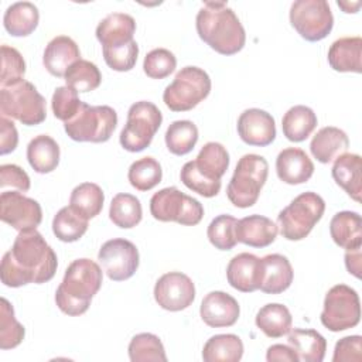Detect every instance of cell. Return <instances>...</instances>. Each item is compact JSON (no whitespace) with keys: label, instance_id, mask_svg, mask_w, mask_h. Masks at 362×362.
Here are the masks:
<instances>
[{"label":"cell","instance_id":"1","mask_svg":"<svg viewBox=\"0 0 362 362\" xmlns=\"http://www.w3.org/2000/svg\"><path fill=\"white\" fill-rule=\"evenodd\" d=\"M58 259L54 249L37 229L18 232L8 252L3 255L0 277L7 287L49 281L57 272Z\"/></svg>","mask_w":362,"mask_h":362},{"label":"cell","instance_id":"2","mask_svg":"<svg viewBox=\"0 0 362 362\" xmlns=\"http://www.w3.org/2000/svg\"><path fill=\"white\" fill-rule=\"evenodd\" d=\"M195 27L199 38L218 54L233 55L245 47V28L223 1H205L197 14Z\"/></svg>","mask_w":362,"mask_h":362},{"label":"cell","instance_id":"3","mask_svg":"<svg viewBox=\"0 0 362 362\" xmlns=\"http://www.w3.org/2000/svg\"><path fill=\"white\" fill-rule=\"evenodd\" d=\"M103 281L102 269L90 259H76L65 270L55 291V303L66 315H81L88 311L93 296Z\"/></svg>","mask_w":362,"mask_h":362},{"label":"cell","instance_id":"4","mask_svg":"<svg viewBox=\"0 0 362 362\" xmlns=\"http://www.w3.org/2000/svg\"><path fill=\"white\" fill-rule=\"evenodd\" d=\"M229 167L228 150L216 141L204 144L195 160L182 165L180 178L191 191L212 198L221 191V178Z\"/></svg>","mask_w":362,"mask_h":362},{"label":"cell","instance_id":"5","mask_svg":"<svg viewBox=\"0 0 362 362\" xmlns=\"http://www.w3.org/2000/svg\"><path fill=\"white\" fill-rule=\"evenodd\" d=\"M269 174V164L263 156L245 154L239 158L233 175L226 187L228 199L238 208L253 206Z\"/></svg>","mask_w":362,"mask_h":362},{"label":"cell","instance_id":"6","mask_svg":"<svg viewBox=\"0 0 362 362\" xmlns=\"http://www.w3.org/2000/svg\"><path fill=\"white\" fill-rule=\"evenodd\" d=\"M1 116L18 120L25 126H35L45 120L47 106L37 88L23 79L0 90Z\"/></svg>","mask_w":362,"mask_h":362},{"label":"cell","instance_id":"7","mask_svg":"<svg viewBox=\"0 0 362 362\" xmlns=\"http://www.w3.org/2000/svg\"><path fill=\"white\" fill-rule=\"evenodd\" d=\"M324 211L325 202L318 194L307 191L297 195L277 215L281 236L287 240L304 239L322 218Z\"/></svg>","mask_w":362,"mask_h":362},{"label":"cell","instance_id":"8","mask_svg":"<svg viewBox=\"0 0 362 362\" xmlns=\"http://www.w3.org/2000/svg\"><path fill=\"white\" fill-rule=\"evenodd\" d=\"M117 126V113L113 107L89 106L82 102L78 113L64 123L65 133L75 141L105 143L110 139Z\"/></svg>","mask_w":362,"mask_h":362},{"label":"cell","instance_id":"9","mask_svg":"<svg viewBox=\"0 0 362 362\" xmlns=\"http://www.w3.org/2000/svg\"><path fill=\"white\" fill-rule=\"evenodd\" d=\"M211 92L209 75L198 66H184L174 81L165 86L163 100L173 112H188L202 102Z\"/></svg>","mask_w":362,"mask_h":362},{"label":"cell","instance_id":"10","mask_svg":"<svg viewBox=\"0 0 362 362\" xmlns=\"http://www.w3.org/2000/svg\"><path fill=\"white\" fill-rule=\"evenodd\" d=\"M161 122L163 115L154 103L148 100L133 103L129 107L127 122L119 136L120 146L130 153L143 151L150 146Z\"/></svg>","mask_w":362,"mask_h":362},{"label":"cell","instance_id":"11","mask_svg":"<svg viewBox=\"0 0 362 362\" xmlns=\"http://www.w3.org/2000/svg\"><path fill=\"white\" fill-rule=\"evenodd\" d=\"M150 212L154 219L161 222L194 226L201 222L204 206L198 199L181 192L177 187H167L151 197Z\"/></svg>","mask_w":362,"mask_h":362},{"label":"cell","instance_id":"12","mask_svg":"<svg viewBox=\"0 0 362 362\" xmlns=\"http://www.w3.org/2000/svg\"><path fill=\"white\" fill-rule=\"evenodd\" d=\"M320 320L321 324L332 332L345 331L358 325L361 320V303L358 293L346 284H337L331 287L325 294Z\"/></svg>","mask_w":362,"mask_h":362},{"label":"cell","instance_id":"13","mask_svg":"<svg viewBox=\"0 0 362 362\" xmlns=\"http://www.w3.org/2000/svg\"><path fill=\"white\" fill-rule=\"evenodd\" d=\"M290 23L304 40L314 42L331 33L334 17L325 0H297L290 7Z\"/></svg>","mask_w":362,"mask_h":362},{"label":"cell","instance_id":"14","mask_svg":"<svg viewBox=\"0 0 362 362\" xmlns=\"http://www.w3.org/2000/svg\"><path fill=\"white\" fill-rule=\"evenodd\" d=\"M98 260L113 281L130 279L139 269V250L136 245L123 238H115L102 245L98 253Z\"/></svg>","mask_w":362,"mask_h":362},{"label":"cell","instance_id":"15","mask_svg":"<svg viewBox=\"0 0 362 362\" xmlns=\"http://www.w3.org/2000/svg\"><path fill=\"white\" fill-rule=\"evenodd\" d=\"M0 219L18 232L37 229L42 221L41 205L20 191H3L0 195Z\"/></svg>","mask_w":362,"mask_h":362},{"label":"cell","instance_id":"16","mask_svg":"<svg viewBox=\"0 0 362 362\" xmlns=\"http://www.w3.org/2000/svg\"><path fill=\"white\" fill-rule=\"evenodd\" d=\"M195 286L192 280L181 272L163 274L154 286L156 303L167 311H181L192 304Z\"/></svg>","mask_w":362,"mask_h":362},{"label":"cell","instance_id":"17","mask_svg":"<svg viewBox=\"0 0 362 362\" xmlns=\"http://www.w3.org/2000/svg\"><path fill=\"white\" fill-rule=\"evenodd\" d=\"M238 134L249 146H269L276 139L274 119L266 110L246 109L238 119Z\"/></svg>","mask_w":362,"mask_h":362},{"label":"cell","instance_id":"18","mask_svg":"<svg viewBox=\"0 0 362 362\" xmlns=\"http://www.w3.org/2000/svg\"><path fill=\"white\" fill-rule=\"evenodd\" d=\"M262 274V259L247 252L233 256L226 267L228 283L242 293H253L259 290Z\"/></svg>","mask_w":362,"mask_h":362},{"label":"cell","instance_id":"19","mask_svg":"<svg viewBox=\"0 0 362 362\" xmlns=\"http://www.w3.org/2000/svg\"><path fill=\"white\" fill-rule=\"evenodd\" d=\"M199 314L208 327H232L239 318L240 307L230 294L225 291H211L204 297Z\"/></svg>","mask_w":362,"mask_h":362},{"label":"cell","instance_id":"20","mask_svg":"<svg viewBox=\"0 0 362 362\" xmlns=\"http://www.w3.org/2000/svg\"><path fill=\"white\" fill-rule=\"evenodd\" d=\"M277 177L290 185L307 182L314 174V164L304 150L298 147H287L281 150L276 158Z\"/></svg>","mask_w":362,"mask_h":362},{"label":"cell","instance_id":"21","mask_svg":"<svg viewBox=\"0 0 362 362\" xmlns=\"http://www.w3.org/2000/svg\"><path fill=\"white\" fill-rule=\"evenodd\" d=\"M78 59H81V51L76 42L68 35H58L47 44L42 64L51 75L64 78L68 68Z\"/></svg>","mask_w":362,"mask_h":362},{"label":"cell","instance_id":"22","mask_svg":"<svg viewBox=\"0 0 362 362\" xmlns=\"http://www.w3.org/2000/svg\"><path fill=\"white\" fill-rule=\"evenodd\" d=\"M136 33V21L124 13H112L99 21L96 27V38L102 48H115L133 41Z\"/></svg>","mask_w":362,"mask_h":362},{"label":"cell","instance_id":"23","mask_svg":"<svg viewBox=\"0 0 362 362\" xmlns=\"http://www.w3.org/2000/svg\"><path fill=\"white\" fill-rule=\"evenodd\" d=\"M277 225L263 215H249L238 221V242L252 247H266L277 238Z\"/></svg>","mask_w":362,"mask_h":362},{"label":"cell","instance_id":"24","mask_svg":"<svg viewBox=\"0 0 362 362\" xmlns=\"http://www.w3.org/2000/svg\"><path fill=\"white\" fill-rule=\"evenodd\" d=\"M262 283L259 290L266 294H280L293 283V267L288 259L279 253L266 255L262 257Z\"/></svg>","mask_w":362,"mask_h":362},{"label":"cell","instance_id":"25","mask_svg":"<svg viewBox=\"0 0 362 362\" xmlns=\"http://www.w3.org/2000/svg\"><path fill=\"white\" fill-rule=\"evenodd\" d=\"M334 181L356 202L362 194V158L359 154L344 153L334 160L331 170Z\"/></svg>","mask_w":362,"mask_h":362},{"label":"cell","instance_id":"26","mask_svg":"<svg viewBox=\"0 0 362 362\" xmlns=\"http://www.w3.org/2000/svg\"><path fill=\"white\" fill-rule=\"evenodd\" d=\"M362 38L342 37L335 40L328 49V64L337 72H362Z\"/></svg>","mask_w":362,"mask_h":362},{"label":"cell","instance_id":"27","mask_svg":"<svg viewBox=\"0 0 362 362\" xmlns=\"http://www.w3.org/2000/svg\"><path fill=\"white\" fill-rule=\"evenodd\" d=\"M349 147L346 133L338 127L327 126L317 132L310 143V151L322 164L332 163L337 157L344 154Z\"/></svg>","mask_w":362,"mask_h":362},{"label":"cell","instance_id":"28","mask_svg":"<svg viewBox=\"0 0 362 362\" xmlns=\"http://www.w3.org/2000/svg\"><path fill=\"white\" fill-rule=\"evenodd\" d=\"M332 240L342 249H355L362 246V221L354 211H341L329 222Z\"/></svg>","mask_w":362,"mask_h":362},{"label":"cell","instance_id":"29","mask_svg":"<svg viewBox=\"0 0 362 362\" xmlns=\"http://www.w3.org/2000/svg\"><path fill=\"white\" fill-rule=\"evenodd\" d=\"M59 146L48 134L35 136L27 146V160L38 174H48L59 164Z\"/></svg>","mask_w":362,"mask_h":362},{"label":"cell","instance_id":"30","mask_svg":"<svg viewBox=\"0 0 362 362\" xmlns=\"http://www.w3.org/2000/svg\"><path fill=\"white\" fill-rule=\"evenodd\" d=\"M40 13L30 1H17L7 7L3 17L6 31L13 37H27L38 25Z\"/></svg>","mask_w":362,"mask_h":362},{"label":"cell","instance_id":"31","mask_svg":"<svg viewBox=\"0 0 362 362\" xmlns=\"http://www.w3.org/2000/svg\"><path fill=\"white\" fill-rule=\"evenodd\" d=\"M287 342L297 354L298 361L321 362L325 356L327 341L315 329H303V328L290 329Z\"/></svg>","mask_w":362,"mask_h":362},{"label":"cell","instance_id":"32","mask_svg":"<svg viewBox=\"0 0 362 362\" xmlns=\"http://www.w3.org/2000/svg\"><path fill=\"white\" fill-rule=\"evenodd\" d=\"M317 115L311 107L304 105H296L284 113L281 119V129L287 140L300 143L311 136V133L317 127Z\"/></svg>","mask_w":362,"mask_h":362},{"label":"cell","instance_id":"33","mask_svg":"<svg viewBox=\"0 0 362 362\" xmlns=\"http://www.w3.org/2000/svg\"><path fill=\"white\" fill-rule=\"evenodd\" d=\"M256 327L269 338H280L290 332L293 318L288 308L279 303L263 305L256 314Z\"/></svg>","mask_w":362,"mask_h":362},{"label":"cell","instance_id":"34","mask_svg":"<svg viewBox=\"0 0 362 362\" xmlns=\"http://www.w3.org/2000/svg\"><path fill=\"white\" fill-rule=\"evenodd\" d=\"M243 355V342L235 334H218L211 337L202 349L205 362H238Z\"/></svg>","mask_w":362,"mask_h":362},{"label":"cell","instance_id":"35","mask_svg":"<svg viewBox=\"0 0 362 362\" xmlns=\"http://www.w3.org/2000/svg\"><path fill=\"white\" fill-rule=\"evenodd\" d=\"M105 194L95 182H82L76 185L69 197V206L88 221L100 214Z\"/></svg>","mask_w":362,"mask_h":362},{"label":"cell","instance_id":"36","mask_svg":"<svg viewBox=\"0 0 362 362\" xmlns=\"http://www.w3.org/2000/svg\"><path fill=\"white\" fill-rule=\"evenodd\" d=\"M109 218L116 226L122 229L134 228L143 218V209L139 198L127 192L115 195L110 202Z\"/></svg>","mask_w":362,"mask_h":362},{"label":"cell","instance_id":"37","mask_svg":"<svg viewBox=\"0 0 362 362\" xmlns=\"http://www.w3.org/2000/svg\"><path fill=\"white\" fill-rule=\"evenodd\" d=\"M88 230V219L75 212L71 206L61 208L52 219V232L61 242H76Z\"/></svg>","mask_w":362,"mask_h":362},{"label":"cell","instance_id":"38","mask_svg":"<svg viewBox=\"0 0 362 362\" xmlns=\"http://www.w3.org/2000/svg\"><path fill=\"white\" fill-rule=\"evenodd\" d=\"M198 141V127L191 120H175L165 132V146L175 156L192 151Z\"/></svg>","mask_w":362,"mask_h":362},{"label":"cell","instance_id":"39","mask_svg":"<svg viewBox=\"0 0 362 362\" xmlns=\"http://www.w3.org/2000/svg\"><path fill=\"white\" fill-rule=\"evenodd\" d=\"M163 170L154 157H143L132 163L127 171V180L137 191H150L161 182Z\"/></svg>","mask_w":362,"mask_h":362},{"label":"cell","instance_id":"40","mask_svg":"<svg viewBox=\"0 0 362 362\" xmlns=\"http://www.w3.org/2000/svg\"><path fill=\"white\" fill-rule=\"evenodd\" d=\"M64 78L66 86L75 89L76 92L95 90L102 82V74L99 68L93 62L82 58L68 68Z\"/></svg>","mask_w":362,"mask_h":362},{"label":"cell","instance_id":"41","mask_svg":"<svg viewBox=\"0 0 362 362\" xmlns=\"http://www.w3.org/2000/svg\"><path fill=\"white\" fill-rule=\"evenodd\" d=\"M129 358L132 362H165L167 355L160 338L150 332H141L132 338L129 344Z\"/></svg>","mask_w":362,"mask_h":362},{"label":"cell","instance_id":"42","mask_svg":"<svg viewBox=\"0 0 362 362\" xmlns=\"http://www.w3.org/2000/svg\"><path fill=\"white\" fill-rule=\"evenodd\" d=\"M25 335L24 327L16 320L14 308L7 298L0 300V348L13 349L18 346Z\"/></svg>","mask_w":362,"mask_h":362},{"label":"cell","instance_id":"43","mask_svg":"<svg viewBox=\"0 0 362 362\" xmlns=\"http://www.w3.org/2000/svg\"><path fill=\"white\" fill-rule=\"evenodd\" d=\"M236 226L238 219L232 215H218L211 221L206 229V236L209 242L219 250H230L236 246Z\"/></svg>","mask_w":362,"mask_h":362},{"label":"cell","instance_id":"44","mask_svg":"<svg viewBox=\"0 0 362 362\" xmlns=\"http://www.w3.org/2000/svg\"><path fill=\"white\" fill-rule=\"evenodd\" d=\"M177 66L175 55L165 48L151 49L143 61V71L151 79H164Z\"/></svg>","mask_w":362,"mask_h":362},{"label":"cell","instance_id":"45","mask_svg":"<svg viewBox=\"0 0 362 362\" xmlns=\"http://www.w3.org/2000/svg\"><path fill=\"white\" fill-rule=\"evenodd\" d=\"M25 62L23 55L13 47L1 45V88L10 86L24 79Z\"/></svg>","mask_w":362,"mask_h":362},{"label":"cell","instance_id":"46","mask_svg":"<svg viewBox=\"0 0 362 362\" xmlns=\"http://www.w3.org/2000/svg\"><path fill=\"white\" fill-rule=\"evenodd\" d=\"M82 100L78 96V92L69 86H59L55 89L52 99H51V107L52 113L57 119L62 120L64 123L71 120L78 110L81 109Z\"/></svg>","mask_w":362,"mask_h":362},{"label":"cell","instance_id":"47","mask_svg":"<svg viewBox=\"0 0 362 362\" xmlns=\"http://www.w3.org/2000/svg\"><path fill=\"white\" fill-rule=\"evenodd\" d=\"M103 59L109 68L117 72L130 71L136 62L139 55V45L133 40L132 42L115 48H102Z\"/></svg>","mask_w":362,"mask_h":362},{"label":"cell","instance_id":"48","mask_svg":"<svg viewBox=\"0 0 362 362\" xmlns=\"http://www.w3.org/2000/svg\"><path fill=\"white\" fill-rule=\"evenodd\" d=\"M0 187L3 191L11 187L24 194L30 189L31 181L28 174L17 164H3L0 165Z\"/></svg>","mask_w":362,"mask_h":362},{"label":"cell","instance_id":"49","mask_svg":"<svg viewBox=\"0 0 362 362\" xmlns=\"http://www.w3.org/2000/svg\"><path fill=\"white\" fill-rule=\"evenodd\" d=\"M361 359H362L361 335L344 337L335 344L332 362H361Z\"/></svg>","mask_w":362,"mask_h":362},{"label":"cell","instance_id":"50","mask_svg":"<svg viewBox=\"0 0 362 362\" xmlns=\"http://www.w3.org/2000/svg\"><path fill=\"white\" fill-rule=\"evenodd\" d=\"M18 143V133L11 120L1 116L0 119V153L8 154L16 150Z\"/></svg>","mask_w":362,"mask_h":362},{"label":"cell","instance_id":"51","mask_svg":"<svg viewBox=\"0 0 362 362\" xmlns=\"http://www.w3.org/2000/svg\"><path fill=\"white\" fill-rule=\"evenodd\" d=\"M266 359L269 362H297L298 356L294 352V349L288 345H283V344H274L272 346L267 348V354H266Z\"/></svg>","mask_w":362,"mask_h":362},{"label":"cell","instance_id":"52","mask_svg":"<svg viewBox=\"0 0 362 362\" xmlns=\"http://www.w3.org/2000/svg\"><path fill=\"white\" fill-rule=\"evenodd\" d=\"M345 266L346 270L354 274L356 279L361 277V247H355V249H348L345 253Z\"/></svg>","mask_w":362,"mask_h":362},{"label":"cell","instance_id":"53","mask_svg":"<svg viewBox=\"0 0 362 362\" xmlns=\"http://www.w3.org/2000/svg\"><path fill=\"white\" fill-rule=\"evenodd\" d=\"M338 6L345 11V13H356L358 11V8H359V6H361V3L359 1H356V3H345V1H338Z\"/></svg>","mask_w":362,"mask_h":362}]
</instances>
